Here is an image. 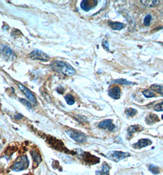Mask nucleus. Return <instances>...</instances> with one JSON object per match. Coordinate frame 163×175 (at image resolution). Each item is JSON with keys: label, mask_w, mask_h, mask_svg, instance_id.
<instances>
[{"label": "nucleus", "mask_w": 163, "mask_h": 175, "mask_svg": "<svg viewBox=\"0 0 163 175\" xmlns=\"http://www.w3.org/2000/svg\"><path fill=\"white\" fill-rule=\"evenodd\" d=\"M151 20V16L150 14H147V16L145 17L144 19V23L146 26H148L150 24Z\"/></svg>", "instance_id": "obj_25"}, {"label": "nucleus", "mask_w": 163, "mask_h": 175, "mask_svg": "<svg viewBox=\"0 0 163 175\" xmlns=\"http://www.w3.org/2000/svg\"><path fill=\"white\" fill-rule=\"evenodd\" d=\"M143 95L147 98H151V97H155V94L151 90H145L142 92Z\"/></svg>", "instance_id": "obj_23"}, {"label": "nucleus", "mask_w": 163, "mask_h": 175, "mask_svg": "<svg viewBox=\"0 0 163 175\" xmlns=\"http://www.w3.org/2000/svg\"><path fill=\"white\" fill-rule=\"evenodd\" d=\"M149 170L153 174V175H158L160 173L159 168L154 165H150L148 166Z\"/></svg>", "instance_id": "obj_20"}, {"label": "nucleus", "mask_w": 163, "mask_h": 175, "mask_svg": "<svg viewBox=\"0 0 163 175\" xmlns=\"http://www.w3.org/2000/svg\"><path fill=\"white\" fill-rule=\"evenodd\" d=\"M153 110L156 111H163V101L156 105L154 106Z\"/></svg>", "instance_id": "obj_24"}, {"label": "nucleus", "mask_w": 163, "mask_h": 175, "mask_svg": "<svg viewBox=\"0 0 163 175\" xmlns=\"http://www.w3.org/2000/svg\"><path fill=\"white\" fill-rule=\"evenodd\" d=\"M141 2L142 4L148 8L155 7L160 3V1L158 0H141Z\"/></svg>", "instance_id": "obj_14"}, {"label": "nucleus", "mask_w": 163, "mask_h": 175, "mask_svg": "<svg viewBox=\"0 0 163 175\" xmlns=\"http://www.w3.org/2000/svg\"><path fill=\"white\" fill-rule=\"evenodd\" d=\"M29 165V161L27 156H22L15 161L12 165L11 169L15 172H18L25 170L28 168Z\"/></svg>", "instance_id": "obj_2"}, {"label": "nucleus", "mask_w": 163, "mask_h": 175, "mask_svg": "<svg viewBox=\"0 0 163 175\" xmlns=\"http://www.w3.org/2000/svg\"><path fill=\"white\" fill-rule=\"evenodd\" d=\"M120 89L119 87H114L109 90V95L114 99H119L120 97Z\"/></svg>", "instance_id": "obj_11"}, {"label": "nucleus", "mask_w": 163, "mask_h": 175, "mask_svg": "<svg viewBox=\"0 0 163 175\" xmlns=\"http://www.w3.org/2000/svg\"><path fill=\"white\" fill-rule=\"evenodd\" d=\"M152 142L148 139H141L136 143L133 144V147L135 149H141L142 147H147V146L151 145Z\"/></svg>", "instance_id": "obj_10"}, {"label": "nucleus", "mask_w": 163, "mask_h": 175, "mask_svg": "<svg viewBox=\"0 0 163 175\" xmlns=\"http://www.w3.org/2000/svg\"><path fill=\"white\" fill-rule=\"evenodd\" d=\"M146 123L147 124L151 125L153 124H155V122H159L160 119H159V117L157 115H156L155 114H153V113H151L147 116V118L146 119Z\"/></svg>", "instance_id": "obj_12"}, {"label": "nucleus", "mask_w": 163, "mask_h": 175, "mask_svg": "<svg viewBox=\"0 0 163 175\" xmlns=\"http://www.w3.org/2000/svg\"><path fill=\"white\" fill-rule=\"evenodd\" d=\"M150 89L152 90L155 91V92H158V94L163 95V86L158 85V84H153V85H151Z\"/></svg>", "instance_id": "obj_17"}, {"label": "nucleus", "mask_w": 163, "mask_h": 175, "mask_svg": "<svg viewBox=\"0 0 163 175\" xmlns=\"http://www.w3.org/2000/svg\"><path fill=\"white\" fill-rule=\"evenodd\" d=\"M162 117V119L163 120V114L162 115V117Z\"/></svg>", "instance_id": "obj_29"}, {"label": "nucleus", "mask_w": 163, "mask_h": 175, "mask_svg": "<svg viewBox=\"0 0 163 175\" xmlns=\"http://www.w3.org/2000/svg\"><path fill=\"white\" fill-rule=\"evenodd\" d=\"M108 23L111 28H112V29L114 30H121L125 27V25L124 23L120 22L109 21Z\"/></svg>", "instance_id": "obj_13"}, {"label": "nucleus", "mask_w": 163, "mask_h": 175, "mask_svg": "<svg viewBox=\"0 0 163 175\" xmlns=\"http://www.w3.org/2000/svg\"><path fill=\"white\" fill-rule=\"evenodd\" d=\"M110 168L106 164H103L101 170L96 172V175H109Z\"/></svg>", "instance_id": "obj_15"}, {"label": "nucleus", "mask_w": 163, "mask_h": 175, "mask_svg": "<svg viewBox=\"0 0 163 175\" xmlns=\"http://www.w3.org/2000/svg\"><path fill=\"white\" fill-rule=\"evenodd\" d=\"M53 70L58 73H63L67 76H72L75 74V69L69 64L61 61H55L51 64Z\"/></svg>", "instance_id": "obj_1"}, {"label": "nucleus", "mask_w": 163, "mask_h": 175, "mask_svg": "<svg viewBox=\"0 0 163 175\" xmlns=\"http://www.w3.org/2000/svg\"><path fill=\"white\" fill-rule=\"evenodd\" d=\"M113 82L116 84H120L121 85H131L133 84L132 82L130 81H128L127 80H124V79H119V80H114Z\"/></svg>", "instance_id": "obj_21"}, {"label": "nucleus", "mask_w": 163, "mask_h": 175, "mask_svg": "<svg viewBox=\"0 0 163 175\" xmlns=\"http://www.w3.org/2000/svg\"><path fill=\"white\" fill-rule=\"evenodd\" d=\"M125 114L127 116L133 117L137 114V110L134 108H129L125 110Z\"/></svg>", "instance_id": "obj_22"}, {"label": "nucleus", "mask_w": 163, "mask_h": 175, "mask_svg": "<svg viewBox=\"0 0 163 175\" xmlns=\"http://www.w3.org/2000/svg\"><path fill=\"white\" fill-rule=\"evenodd\" d=\"M31 154L33 157V159L35 162L37 163V164H39L41 162V156L39 154V153L35 151H32L31 152Z\"/></svg>", "instance_id": "obj_18"}, {"label": "nucleus", "mask_w": 163, "mask_h": 175, "mask_svg": "<svg viewBox=\"0 0 163 175\" xmlns=\"http://www.w3.org/2000/svg\"><path fill=\"white\" fill-rule=\"evenodd\" d=\"M102 46L104 49L109 50V43L107 41H104L102 43Z\"/></svg>", "instance_id": "obj_27"}, {"label": "nucleus", "mask_w": 163, "mask_h": 175, "mask_svg": "<svg viewBox=\"0 0 163 175\" xmlns=\"http://www.w3.org/2000/svg\"><path fill=\"white\" fill-rule=\"evenodd\" d=\"M141 128V126H132L130 127L128 129V136L131 137L132 136L133 133L141 130H140Z\"/></svg>", "instance_id": "obj_16"}, {"label": "nucleus", "mask_w": 163, "mask_h": 175, "mask_svg": "<svg viewBox=\"0 0 163 175\" xmlns=\"http://www.w3.org/2000/svg\"><path fill=\"white\" fill-rule=\"evenodd\" d=\"M98 127L102 129H107L109 131H112L115 128L114 124H113L112 119H106L101 122L98 124Z\"/></svg>", "instance_id": "obj_9"}, {"label": "nucleus", "mask_w": 163, "mask_h": 175, "mask_svg": "<svg viewBox=\"0 0 163 175\" xmlns=\"http://www.w3.org/2000/svg\"><path fill=\"white\" fill-rule=\"evenodd\" d=\"M29 57L34 60H39L47 62L49 60V57L45 53L39 50H35L29 54Z\"/></svg>", "instance_id": "obj_6"}, {"label": "nucleus", "mask_w": 163, "mask_h": 175, "mask_svg": "<svg viewBox=\"0 0 163 175\" xmlns=\"http://www.w3.org/2000/svg\"><path fill=\"white\" fill-rule=\"evenodd\" d=\"M15 117H16V119H17V120H20L23 117V116L20 115V114H18V115H17V116H15Z\"/></svg>", "instance_id": "obj_28"}, {"label": "nucleus", "mask_w": 163, "mask_h": 175, "mask_svg": "<svg viewBox=\"0 0 163 175\" xmlns=\"http://www.w3.org/2000/svg\"><path fill=\"white\" fill-rule=\"evenodd\" d=\"M106 157L108 159L111 160L115 162H118L121 160L124 159L130 156V154L128 152H123L121 151H112L109 152L106 154Z\"/></svg>", "instance_id": "obj_3"}, {"label": "nucleus", "mask_w": 163, "mask_h": 175, "mask_svg": "<svg viewBox=\"0 0 163 175\" xmlns=\"http://www.w3.org/2000/svg\"><path fill=\"white\" fill-rule=\"evenodd\" d=\"M18 86L20 88V89L22 91V92L29 99V100L32 103H33L34 105H36V98L34 97V95L32 93V92L29 89H28L26 87H25L23 85H22V84L19 83L18 84Z\"/></svg>", "instance_id": "obj_8"}, {"label": "nucleus", "mask_w": 163, "mask_h": 175, "mask_svg": "<svg viewBox=\"0 0 163 175\" xmlns=\"http://www.w3.org/2000/svg\"><path fill=\"white\" fill-rule=\"evenodd\" d=\"M98 1L96 0H84L81 4V8L85 11H89L98 4Z\"/></svg>", "instance_id": "obj_7"}, {"label": "nucleus", "mask_w": 163, "mask_h": 175, "mask_svg": "<svg viewBox=\"0 0 163 175\" xmlns=\"http://www.w3.org/2000/svg\"><path fill=\"white\" fill-rule=\"evenodd\" d=\"M19 101H20L22 104H23L25 106H26L27 108H30V109H31V108H32L31 103H30L29 101H27L26 100H25V99H23V98H20V99H19Z\"/></svg>", "instance_id": "obj_26"}, {"label": "nucleus", "mask_w": 163, "mask_h": 175, "mask_svg": "<svg viewBox=\"0 0 163 175\" xmlns=\"http://www.w3.org/2000/svg\"><path fill=\"white\" fill-rule=\"evenodd\" d=\"M67 134L74 141L78 143H83L86 140V136L81 131L74 130H69L66 131Z\"/></svg>", "instance_id": "obj_5"}, {"label": "nucleus", "mask_w": 163, "mask_h": 175, "mask_svg": "<svg viewBox=\"0 0 163 175\" xmlns=\"http://www.w3.org/2000/svg\"><path fill=\"white\" fill-rule=\"evenodd\" d=\"M0 52L4 59L8 61H13L17 59L16 54L9 47L5 45L0 46Z\"/></svg>", "instance_id": "obj_4"}, {"label": "nucleus", "mask_w": 163, "mask_h": 175, "mask_svg": "<svg viewBox=\"0 0 163 175\" xmlns=\"http://www.w3.org/2000/svg\"><path fill=\"white\" fill-rule=\"evenodd\" d=\"M66 101L69 105H72L75 103V98L71 94H67L65 96Z\"/></svg>", "instance_id": "obj_19"}]
</instances>
